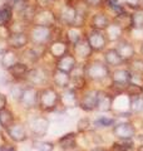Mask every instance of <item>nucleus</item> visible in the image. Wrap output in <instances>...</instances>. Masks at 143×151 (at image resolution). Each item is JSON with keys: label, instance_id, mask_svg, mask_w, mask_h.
<instances>
[{"label": "nucleus", "instance_id": "nucleus-32", "mask_svg": "<svg viewBox=\"0 0 143 151\" xmlns=\"http://www.w3.org/2000/svg\"><path fill=\"white\" fill-rule=\"evenodd\" d=\"M126 65L129 68L132 73L143 76V57L142 55H137L136 58H133L131 62H128Z\"/></svg>", "mask_w": 143, "mask_h": 151}, {"label": "nucleus", "instance_id": "nucleus-40", "mask_svg": "<svg viewBox=\"0 0 143 151\" xmlns=\"http://www.w3.org/2000/svg\"><path fill=\"white\" fill-rule=\"evenodd\" d=\"M122 3L129 12H133V10H136V9L143 6L142 5V0H123Z\"/></svg>", "mask_w": 143, "mask_h": 151}, {"label": "nucleus", "instance_id": "nucleus-28", "mask_svg": "<svg viewBox=\"0 0 143 151\" xmlns=\"http://www.w3.org/2000/svg\"><path fill=\"white\" fill-rule=\"evenodd\" d=\"M117 117L116 116H106L101 115L98 117H95L94 121L92 122V125L95 130L97 129H111L117 124Z\"/></svg>", "mask_w": 143, "mask_h": 151}, {"label": "nucleus", "instance_id": "nucleus-47", "mask_svg": "<svg viewBox=\"0 0 143 151\" xmlns=\"http://www.w3.org/2000/svg\"><path fill=\"white\" fill-rule=\"evenodd\" d=\"M136 151H143V144H139L136 147Z\"/></svg>", "mask_w": 143, "mask_h": 151}, {"label": "nucleus", "instance_id": "nucleus-1", "mask_svg": "<svg viewBox=\"0 0 143 151\" xmlns=\"http://www.w3.org/2000/svg\"><path fill=\"white\" fill-rule=\"evenodd\" d=\"M61 34H63V27L60 25L49 28L30 24L28 28V35L30 39V44L36 47H46L56 37H61Z\"/></svg>", "mask_w": 143, "mask_h": 151}, {"label": "nucleus", "instance_id": "nucleus-24", "mask_svg": "<svg viewBox=\"0 0 143 151\" xmlns=\"http://www.w3.org/2000/svg\"><path fill=\"white\" fill-rule=\"evenodd\" d=\"M104 34H106L107 39L109 42V44H111V43L112 44H116L117 42H119L122 38H124L127 35V33H126V30L123 29L121 25L117 24L116 22L112 20L111 24H109L107 27V29L104 30Z\"/></svg>", "mask_w": 143, "mask_h": 151}, {"label": "nucleus", "instance_id": "nucleus-46", "mask_svg": "<svg viewBox=\"0 0 143 151\" xmlns=\"http://www.w3.org/2000/svg\"><path fill=\"white\" fill-rule=\"evenodd\" d=\"M136 139L139 141V144H143V135H137V136H136Z\"/></svg>", "mask_w": 143, "mask_h": 151}, {"label": "nucleus", "instance_id": "nucleus-16", "mask_svg": "<svg viewBox=\"0 0 143 151\" xmlns=\"http://www.w3.org/2000/svg\"><path fill=\"white\" fill-rule=\"evenodd\" d=\"M5 42H6L8 48H11L18 52H21L23 49H25L26 47L30 45V39H29V35H28V32L10 33Z\"/></svg>", "mask_w": 143, "mask_h": 151}, {"label": "nucleus", "instance_id": "nucleus-5", "mask_svg": "<svg viewBox=\"0 0 143 151\" xmlns=\"http://www.w3.org/2000/svg\"><path fill=\"white\" fill-rule=\"evenodd\" d=\"M50 72L46 69V67L40 65V63L34 65V67H30L29 72L26 74L25 83L30 84V86H35L38 88L40 86L44 87V86H46V83L50 81Z\"/></svg>", "mask_w": 143, "mask_h": 151}, {"label": "nucleus", "instance_id": "nucleus-27", "mask_svg": "<svg viewBox=\"0 0 143 151\" xmlns=\"http://www.w3.org/2000/svg\"><path fill=\"white\" fill-rule=\"evenodd\" d=\"M14 19H15V12H14V9L8 3L4 1L0 5V25L9 27Z\"/></svg>", "mask_w": 143, "mask_h": 151}, {"label": "nucleus", "instance_id": "nucleus-34", "mask_svg": "<svg viewBox=\"0 0 143 151\" xmlns=\"http://www.w3.org/2000/svg\"><path fill=\"white\" fill-rule=\"evenodd\" d=\"M24 87H25V84H21V82H16L14 81L13 84L10 86V89H9V93H10V96L13 97L14 101L19 102V100L21 98V94H23V91H24Z\"/></svg>", "mask_w": 143, "mask_h": 151}, {"label": "nucleus", "instance_id": "nucleus-30", "mask_svg": "<svg viewBox=\"0 0 143 151\" xmlns=\"http://www.w3.org/2000/svg\"><path fill=\"white\" fill-rule=\"evenodd\" d=\"M14 122H15V116L8 107L0 111V126L4 130H6L9 126H11Z\"/></svg>", "mask_w": 143, "mask_h": 151}, {"label": "nucleus", "instance_id": "nucleus-9", "mask_svg": "<svg viewBox=\"0 0 143 151\" xmlns=\"http://www.w3.org/2000/svg\"><path fill=\"white\" fill-rule=\"evenodd\" d=\"M18 103L25 111L36 110L38 105H39V88L35 86H30V84H25L21 98Z\"/></svg>", "mask_w": 143, "mask_h": 151}, {"label": "nucleus", "instance_id": "nucleus-44", "mask_svg": "<svg viewBox=\"0 0 143 151\" xmlns=\"http://www.w3.org/2000/svg\"><path fill=\"white\" fill-rule=\"evenodd\" d=\"M6 48H8L6 42H5V40H3V39H0V57H1L4 52L6 50Z\"/></svg>", "mask_w": 143, "mask_h": 151}, {"label": "nucleus", "instance_id": "nucleus-42", "mask_svg": "<svg viewBox=\"0 0 143 151\" xmlns=\"http://www.w3.org/2000/svg\"><path fill=\"white\" fill-rule=\"evenodd\" d=\"M0 151H18V149L14 144L4 142V144L0 145Z\"/></svg>", "mask_w": 143, "mask_h": 151}, {"label": "nucleus", "instance_id": "nucleus-36", "mask_svg": "<svg viewBox=\"0 0 143 151\" xmlns=\"http://www.w3.org/2000/svg\"><path fill=\"white\" fill-rule=\"evenodd\" d=\"M92 121H90L89 117L84 116L80 117L77 122V132L78 134H85V132H89L92 130Z\"/></svg>", "mask_w": 143, "mask_h": 151}, {"label": "nucleus", "instance_id": "nucleus-6", "mask_svg": "<svg viewBox=\"0 0 143 151\" xmlns=\"http://www.w3.org/2000/svg\"><path fill=\"white\" fill-rule=\"evenodd\" d=\"M31 24L41 25V27H49V28H54L56 25H59L56 9L55 8H39L38 6Z\"/></svg>", "mask_w": 143, "mask_h": 151}, {"label": "nucleus", "instance_id": "nucleus-8", "mask_svg": "<svg viewBox=\"0 0 143 151\" xmlns=\"http://www.w3.org/2000/svg\"><path fill=\"white\" fill-rule=\"evenodd\" d=\"M118 120V119H117ZM113 136L117 140H134L137 136V127L129 120H121L112 127Z\"/></svg>", "mask_w": 143, "mask_h": 151}, {"label": "nucleus", "instance_id": "nucleus-14", "mask_svg": "<svg viewBox=\"0 0 143 151\" xmlns=\"http://www.w3.org/2000/svg\"><path fill=\"white\" fill-rule=\"evenodd\" d=\"M72 53L75 55L78 62L82 64L88 62L89 59H92L94 55V52L88 43L87 37H84L82 40H79L78 43H75L74 45H72Z\"/></svg>", "mask_w": 143, "mask_h": 151}, {"label": "nucleus", "instance_id": "nucleus-51", "mask_svg": "<svg viewBox=\"0 0 143 151\" xmlns=\"http://www.w3.org/2000/svg\"><path fill=\"white\" fill-rule=\"evenodd\" d=\"M60 1H61V0H60Z\"/></svg>", "mask_w": 143, "mask_h": 151}, {"label": "nucleus", "instance_id": "nucleus-2", "mask_svg": "<svg viewBox=\"0 0 143 151\" xmlns=\"http://www.w3.org/2000/svg\"><path fill=\"white\" fill-rule=\"evenodd\" d=\"M83 69L89 83H103L111 81L112 69L103 59H95L93 57L88 62L83 63Z\"/></svg>", "mask_w": 143, "mask_h": 151}, {"label": "nucleus", "instance_id": "nucleus-3", "mask_svg": "<svg viewBox=\"0 0 143 151\" xmlns=\"http://www.w3.org/2000/svg\"><path fill=\"white\" fill-rule=\"evenodd\" d=\"M60 106V91L51 86L39 88V105L38 110L41 113H50L56 111Z\"/></svg>", "mask_w": 143, "mask_h": 151}, {"label": "nucleus", "instance_id": "nucleus-17", "mask_svg": "<svg viewBox=\"0 0 143 151\" xmlns=\"http://www.w3.org/2000/svg\"><path fill=\"white\" fill-rule=\"evenodd\" d=\"M78 100H79V92L74 88L68 87L60 91V106L64 111L69 108H78Z\"/></svg>", "mask_w": 143, "mask_h": 151}, {"label": "nucleus", "instance_id": "nucleus-29", "mask_svg": "<svg viewBox=\"0 0 143 151\" xmlns=\"http://www.w3.org/2000/svg\"><path fill=\"white\" fill-rule=\"evenodd\" d=\"M134 140H117L109 151H134Z\"/></svg>", "mask_w": 143, "mask_h": 151}, {"label": "nucleus", "instance_id": "nucleus-18", "mask_svg": "<svg viewBox=\"0 0 143 151\" xmlns=\"http://www.w3.org/2000/svg\"><path fill=\"white\" fill-rule=\"evenodd\" d=\"M113 102H114V94L107 89H99L98 101L95 111L99 113H109L113 110Z\"/></svg>", "mask_w": 143, "mask_h": 151}, {"label": "nucleus", "instance_id": "nucleus-26", "mask_svg": "<svg viewBox=\"0 0 143 151\" xmlns=\"http://www.w3.org/2000/svg\"><path fill=\"white\" fill-rule=\"evenodd\" d=\"M19 60H20V52L14 50L11 48H6V50L0 57V65H1L3 69L8 70L14 64H16Z\"/></svg>", "mask_w": 143, "mask_h": 151}, {"label": "nucleus", "instance_id": "nucleus-21", "mask_svg": "<svg viewBox=\"0 0 143 151\" xmlns=\"http://www.w3.org/2000/svg\"><path fill=\"white\" fill-rule=\"evenodd\" d=\"M102 55H103L102 59L109 65V68L111 69L122 67V65H126L124 60H123L122 57L119 55L116 47H108V48L102 53Z\"/></svg>", "mask_w": 143, "mask_h": 151}, {"label": "nucleus", "instance_id": "nucleus-20", "mask_svg": "<svg viewBox=\"0 0 143 151\" xmlns=\"http://www.w3.org/2000/svg\"><path fill=\"white\" fill-rule=\"evenodd\" d=\"M78 64H79L78 59L75 58V55L72 53V50H70L69 53H66L65 55L60 57V58H58L55 60L54 67L60 69V70H64V72H66V73H72Z\"/></svg>", "mask_w": 143, "mask_h": 151}, {"label": "nucleus", "instance_id": "nucleus-22", "mask_svg": "<svg viewBox=\"0 0 143 151\" xmlns=\"http://www.w3.org/2000/svg\"><path fill=\"white\" fill-rule=\"evenodd\" d=\"M56 146L61 151H74L78 147V132H68L56 140Z\"/></svg>", "mask_w": 143, "mask_h": 151}, {"label": "nucleus", "instance_id": "nucleus-11", "mask_svg": "<svg viewBox=\"0 0 143 151\" xmlns=\"http://www.w3.org/2000/svg\"><path fill=\"white\" fill-rule=\"evenodd\" d=\"M111 22H112L111 13H108L106 9H98V10H93L92 14H90L87 28L104 32L107 29V27L111 24Z\"/></svg>", "mask_w": 143, "mask_h": 151}, {"label": "nucleus", "instance_id": "nucleus-43", "mask_svg": "<svg viewBox=\"0 0 143 151\" xmlns=\"http://www.w3.org/2000/svg\"><path fill=\"white\" fill-rule=\"evenodd\" d=\"M8 107V97L4 93L0 92V111Z\"/></svg>", "mask_w": 143, "mask_h": 151}, {"label": "nucleus", "instance_id": "nucleus-12", "mask_svg": "<svg viewBox=\"0 0 143 151\" xmlns=\"http://www.w3.org/2000/svg\"><path fill=\"white\" fill-rule=\"evenodd\" d=\"M70 50H72V45L64 39L63 37L55 38V39H53L46 45V55L50 57L54 62L58 58H60V57L69 53Z\"/></svg>", "mask_w": 143, "mask_h": 151}, {"label": "nucleus", "instance_id": "nucleus-41", "mask_svg": "<svg viewBox=\"0 0 143 151\" xmlns=\"http://www.w3.org/2000/svg\"><path fill=\"white\" fill-rule=\"evenodd\" d=\"M88 5L92 8V10L104 9V0H85Z\"/></svg>", "mask_w": 143, "mask_h": 151}, {"label": "nucleus", "instance_id": "nucleus-45", "mask_svg": "<svg viewBox=\"0 0 143 151\" xmlns=\"http://www.w3.org/2000/svg\"><path fill=\"white\" fill-rule=\"evenodd\" d=\"M90 151H109V150L106 147H102V146H95V147H93Z\"/></svg>", "mask_w": 143, "mask_h": 151}, {"label": "nucleus", "instance_id": "nucleus-48", "mask_svg": "<svg viewBox=\"0 0 143 151\" xmlns=\"http://www.w3.org/2000/svg\"><path fill=\"white\" fill-rule=\"evenodd\" d=\"M139 54L143 57V42L141 43V47H139Z\"/></svg>", "mask_w": 143, "mask_h": 151}, {"label": "nucleus", "instance_id": "nucleus-7", "mask_svg": "<svg viewBox=\"0 0 143 151\" xmlns=\"http://www.w3.org/2000/svg\"><path fill=\"white\" fill-rule=\"evenodd\" d=\"M99 89L94 87H87L79 92L78 108L84 112H94L97 107Z\"/></svg>", "mask_w": 143, "mask_h": 151}, {"label": "nucleus", "instance_id": "nucleus-50", "mask_svg": "<svg viewBox=\"0 0 143 151\" xmlns=\"http://www.w3.org/2000/svg\"><path fill=\"white\" fill-rule=\"evenodd\" d=\"M4 1H5V0H4Z\"/></svg>", "mask_w": 143, "mask_h": 151}, {"label": "nucleus", "instance_id": "nucleus-49", "mask_svg": "<svg viewBox=\"0 0 143 151\" xmlns=\"http://www.w3.org/2000/svg\"><path fill=\"white\" fill-rule=\"evenodd\" d=\"M142 94H143V84H142Z\"/></svg>", "mask_w": 143, "mask_h": 151}, {"label": "nucleus", "instance_id": "nucleus-31", "mask_svg": "<svg viewBox=\"0 0 143 151\" xmlns=\"http://www.w3.org/2000/svg\"><path fill=\"white\" fill-rule=\"evenodd\" d=\"M132 29H143V6L131 12Z\"/></svg>", "mask_w": 143, "mask_h": 151}, {"label": "nucleus", "instance_id": "nucleus-13", "mask_svg": "<svg viewBox=\"0 0 143 151\" xmlns=\"http://www.w3.org/2000/svg\"><path fill=\"white\" fill-rule=\"evenodd\" d=\"M114 47L117 48L119 55L122 57V59L124 60V63L127 64L128 62H131L133 58H136L138 55L137 54V49H136V44L129 39L128 37L122 38L119 42H117Z\"/></svg>", "mask_w": 143, "mask_h": 151}, {"label": "nucleus", "instance_id": "nucleus-15", "mask_svg": "<svg viewBox=\"0 0 143 151\" xmlns=\"http://www.w3.org/2000/svg\"><path fill=\"white\" fill-rule=\"evenodd\" d=\"M6 135L9 136L13 142L15 144H20L24 142L29 139V131H28V127L23 124V122L15 121L11 126H9L8 129L5 130Z\"/></svg>", "mask_w": 143, "mask_h": 151}, {"label": "nucleus", "instance_id": "nucleus-35", "mask_svg": "<svg viewBox=\"0 0 143 151\" xmlns=\"http://www.w3.org/2000/svg\"><path fill=\"white\" fill-rule=\"evenodd\" d=\"M33 146H34V149L39 150V151H54L55 150V146L53 142H50V141H44L41 139L33 140Z\"/></svg>", "mask_w": 143, "mask_h": 151}, {"label": "nucleus", "instance_id": "nucleus-4", "mask_svg": "<svg viewBox=\"0 0 143 151\" xmlns=\"http://www.w3.org/2000/svg\"><path fill=\"white\" fill-rule=\"evenodd\" d=\"M49 119L43 115L33 116L26 122L28 131H29V135L33 136V139H43L44 136H46L48 131H49Z\"/></svg>", "mask_w": 143, "mask_h": 151}, {"label": "nucleus", "instance_id": "nucleus-23", "mask_svg": "<svg viewBox=\"0 0 143 151\" xmlns=\"http://www.w3.org/2000/svg\"><path fill=\"white\" fill-rule=\"evenodd\" d=\"M87 35V29L85 28H78V27H68L63 29V38L68 42L70 45H74L82 40Z\"/></svg>", "mask_w": 143, "mask_h": 151}, {"label": "nucleus", "instance_id": "nucleus-39", "mask_svg": "<svg viewBox=\"0 0 143 151\" xmlns=\"http://www.w3.org/2000/svg\"><path fill=\"white\" fill-rule=\"evenodd\" d=\"M39 8H55L60 0H33Z\"/></svg>", "mask_w": 143, "mask_h": 151}, {"label": "nucleus", "instance_id": "nucleus-38", "mask_svg": "<svg viewBox=\"0 0 143 151\" xmlns=\"http://www.w3.org/2000/svg\"><path fill=\"white\" fill-rule=\"evenodd\" d=\"M30 1H31V0H5V3H8L9 5H10L14 9V12H15V15H16L19 12H21L23 9L25 8Z\"/></svg>", "mask_w": 143, "mask_h": 151}, {"label": "nucleus", "instance_id": "nucleus-33", "mask_svg": "<svg viewBox=\"0 0 143 151\" xmlns=\"http://www.w3.org/2000/svg\"><path fill=\"white\" fill-rule=\"evenodd\" d=\"M129 111L133 113V115L143 113V94H139V96H136V97L131 98Z\"/></svg>", "mask_w": 143, "mask_h": 151}, {"label": "nucleus", "instance_id": "nucleus-19", "mask_svg": "<svg viewBox=\"0 0 143 151\" xmlns=\"http://www.w3.org/2000/svg\"><path fill=\"white\" fill-rule=\"evenodd\" d=\"M50 83L59 91L68 88L70 86V73H66L64 70L53 67L50 72Z\"/></svg>", "mask_w": 143, "mask_h": 151}, {"label": "nucleus", "instance_id": "nucleus-10", "mask_svg": "<svg viewBox=\"0 0 143 151\" xmlns=\"http://www.w3.org/2000/svg\"><path fill=\"white\" fill-rule=\"evenodd\" d=\"M85 37H87V40L89 45L92 47L94 54H102L109 45L107 37L102 30H95V29L87 28V35Z\"/></svg>", "mask_w": 143, "mask_h": 151}, {"label": "nucleus", "instance_id": "nucleus-37", "mask_svg": "<svg viewBox=\"0 0 143 151\" xmlns=\"http://www.w3.org/2000/svg\"><path fill=\"white\" fill-rule=\"evenodd\" d=\"M124 93H126L129 98L136 97V96H139V94H142V86H141V84H137V83L131 82V83L126 87Z\"/></svg>", "mask_w": 143, "mask_h": 151}, {"label": "nucleus", "instance_id": "nucleus-25", "mask_svg": "<svg viewBox=\"0 0 143 151\" xmlns=\"http://www.w3.org/2000/svg\"><path fill=\"white\" fill-rule=\"evenodd\" d=\"M29 69H30V65H28L25 62H23V60H19L16 64H14L11 68H9L6 70V72L10 74L13 81L25 83V78H26V74L29 72Z\"/></svg>", "mask_w": 143, "mask_h": 151}]
</instances>
